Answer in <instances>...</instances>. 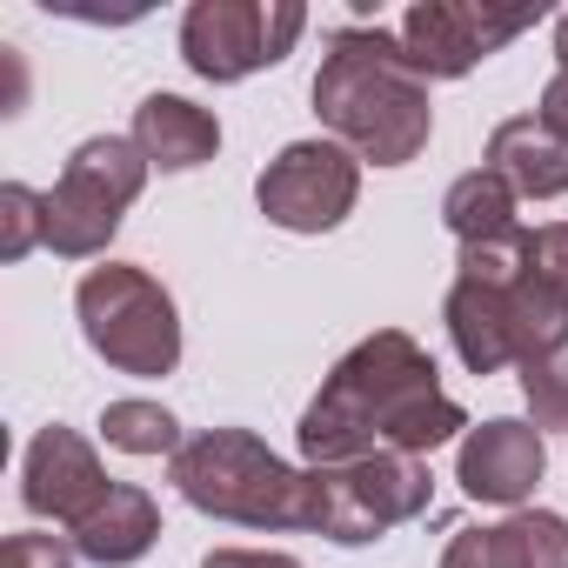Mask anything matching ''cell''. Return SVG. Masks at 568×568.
Returning <instances> with one entry per match:
<instances>
[{"label":"cell","mask_w":568,"mask_h":568,"mask_svg":"<svg viewBox=\"0 0 568 568\" xmlns=\"http://www.w3.org/2000/svg\"><path fill=\"white\" fill-rule=\"evenodd\" d=\"M468 428L475 422L442 388L435 355L402 328H375L335 362L322 395L302 408L295 442L308 468H342L362 455H435L442 442H462Z\"/></svg>","instance_id":"6da1fadb"},{"label":"cell","mask_w":568,"mask_h":568,"mask_svg":"<svg viewBox=\"0 0 568 568\" xmlns=\"http://www.w3.org/2000/svg\"><path fill=\"white\" fill-rule=\"evenodd\" d=\"M308 94H315L322 128L355 161H375V168H408L428 148V134H435L428 81L415 74L402 34H388L382 21L335 28Z\"/></svg>","instance_id":"7a4b0ae2"},{"label":"cell","mask_w":568,"mask_h":568,"mask_svg":"<svg viewBox=\"0 0 568 568\" xmlns=\"http://www.w3.org/2000/svg\"><path fill=\"white\" fill-rule=\"evenodd\" d=\"M168 481L187 508L234 521V528H308L322 521V468L281 462L247 428H201L168 462Z\"/></svg>","instance_id":"3957f363"},{"label":"cell","mask_w":568,"mask_h":568,"mask_svg":"<svg viewBox=\"0 0 568 568\" xmlns=\"http://www.w3.org/2000/svg\"><path fill=\"white\" fill-rule=\"evenodd\" d=\"M74 315L88 348L121 375H174L181 368V315L174 295L134 261L88 267L74 288Z\"/></svg>","instance_id":"277c9868"},{"label":"cell","mask_w":568,"mask_h":568,"mask_svg":"<svg viewBox=\"0 0 568 568\" xmlns=\"http://www.w3.org/2000/svg\"><path fill=\"white\" fill-rule=\"evenodd\" d=\"M148 154L128 134H94L68 154L61 181L48 187V247L61 261H94L121 234V214L148 187Z\"/></svg>","instance_id":"5b68a950"},{"label":"cell","mask_w":568,"mask_h":568,"mask_svg":"<svg viewBox=\"0 0 568 568\" xmlns=\"http://www.w3.org/2000/svg\"><path fill=\"white\" fill-rule=\"evenodd\" d=\"M302 28H308L302 0H194L181 14V61L201 81L234 88L261 68L288 61Z\"/></svg>","instance_id":"8992f818"},{"label":"cell","mask_w":568,"mask_h":568,"mask_svg":"<svg viewBox=\"0 0 568 568\" xmlns=\"http://www.w3.org/2000/svg\"><path fill=\"white\" fill-rule=\"evenodd\" d=\"M428 501H435L428 455H362V462L322 468V521H315V535H328L335 548H368L388 528L428 515Z\"/></svg>","instance_id":"52a82bcc"},{"label":"cell","mask_w":568,"mask_h":568,"mask_svg":"<svg viewBox=\"0 0 568 568\" xmlns=\"http://www.w3.org/2000/svg\"><path fill=\"white\" fill-rule=\"evenodd\" d=\"M362 201V161L342 141H288L254 174V207L281 234H328Z\"/></svg>","instance_id":"ba28073f"},{"label":"cell","mask_w":568,"mask_h":568,"mask_svg":"<svg viewBox=\"0 0 568 568\" xmlns=\"http://www.w3.org/2000/svg\"><path fill=\"white\" fill-rule=\"evenodd\" d=\"M535 28V8H468V0H422L402 14V48L422 81H462L488 54H501L515 34Z\"/></svg>","instance_id":"9c48e42d"},{"label":"cell","mask_w":568,"mask_h":568,"mask_svg":"<svg viewBox=\"0 0 568 568\" xmlns=\"http://www.w3.org/2000/svg\"><path fill=\"white\" fill-rule=\"evenodd\" d=\"M108 468H101V455H94V442L88 435H74V428H41L34 442H28V462H21V501H28V515H41V521H61L68 535L108 501Z\"/></svg>","instance_id":"30bf717a"},{"label":"cell","mask_w":568,"mask_h":568,"mask_svg":"<svg viewBox=\"0 0 568 568\" xmlns=\"http://www.w3.org/2000/svg\"><path fill=\"white\" fill-rule=\"evenodd\" d=\"M541 468H548V442H541L535 422H515V415H495V422L468 428L462 448H455L462 495L468 501H488V508H521L535 495Z\"/></svg>","instance_id":"8fae6325"},{"label":"cell","mask_w":568,"mask_h":568,"mask_svg":"<svg viewBox=\"0 0 568 568\" xmlns=\"http://www.w3.org/2000/svg\"><path fill=\"white\" fill-rule=\"evenodd\" d=\"M442 568H568V515L515 508L488 528H462Z\"/></svg>","instance_id":"7c38bea8"},{"label":"cell","mask_w":568,"mask_h":568,"mask_svg":"<svg viewBox=\"0 0 568 568\" xmlns=\"http://www.w3.org/2000/svg\"><path fill=\"white\" fill-rule=\"evenodd\" d=\"M508 288L515 281H475V274H455V288L442 302V322H448V342L462 355L468 375H501L515 368V315H508Z\"/></svg>","instance_id":"4fadbf2b"},{"label":"cell","mask_w":568,"mask_h":568,"mask_svg":"<svg viewBox=\"0 0 568 568\" xmlns=\"http://www.w3.org/2000/svg\"><path fill=\"white\" fill-rule=\"evenodd\" d=\"M128 141L148 154V168H161V174H194V168H207V161L221 154V121H214L207 108H194L187 94H148V101L134 108Z\"/></svg>","instance_id":"5bb4252c"},{"label":"cell","mask_w":568,"mask_h":568,"mask_svg":"<svg viewBox=\"0 0 568 568\" xmlns=\"http://www.w3.org/2000/svg\"><path fill=\"white\" fill-rule=\"evenodd\" d=\"M481 168H495L515 187V201H555V194H568V141L541 114L501 121L488 134V161Z\"/></svg>","instance_id":"9a60e30c"},{"label":"cell","mask_w":568,"mask_h":568,"mask_svg":"<svg viewBox=\"0 0 568 568\" xmlns=\"http://www.w3.org/2000/svg\"><path fill=\"white\" fill-rule=\"evenodd\" d=\"M74 541V555L81 561H94V568H134L154 541H161V508H154V495L148 488H134V481H114L108 488V501L68 535Z\"/></svg>","instance_id":"2e32d148"},{"label":"cell","mask_w":568,"mask_h":568,"mask_svg":"<svg viewBox=\"0 0 568 568\" xmlns=\"http://www.w3.org/2000/svg\"><path fill=\"white\" fill-rule=\"evenodd\" d=\"M515 187L495 174V168H468L462 181H448V194H442V221H448V234L462 241V247H481V241H508V234H521V221H515Z\"/></svg>","instance_id":"e0dca14e"},{"label":"cell","mask_w":568,"mask_h":568,"mask_svg":"<svg viewBox=\"0 0 568 568\" xmlns=\"http://www.w3.org/2000/svg\"><path fill=\"white\" fill-rule=\"evenodd\" d=\"M101 435L121 455H168V462L181 455V422L161 402H108L101 408Z\"/></svg>","instance_id":"ac0fdd59"},{"label":"cell","mask_w":568,"mask_h":568,"mask_svg":"<svg viewBox=\"0 0 568 568\" xmlns=\"http://www.w3.org/2000/svg\"><path fill=\"white\" fill-rule=\"evenodd\" d=\"M48 247V194H34L28 181L0 187V261H21Z\"/></svg>","instance_id":"d6986e66"},{"label":"cell","mask_w":568,"mask_h":568,"mask_svg":"<svg viewBox=\"0 0 568 568\" xmlns=\"http://www.w3.org/2000/svg\"><path fill=\"white\" fill-rule=\"evenodd\" d=\"M521 402L535 415L541 435H568V355H548V362H521Z\"/></svg>","instance_id":"ffe728a7"},{"label":"cell","mask_w":568,"mask_h":568,"mask_svg":"<svg viewBox=\"0 0 568 568\" xmlns=\"http://www.w3.org/2000/svg\"><path fill=\"white\" fill-rule=\"evenodd\" d=\"M528 274L548 281V288L568 295V221H548V227H528Z\"/></svg>","instance_id":"44dd1931"},{"label":"cell","mask_w":568,"mask_h":568,"mask_svg":"<svg viewBox=\"0 0 568 568\" xmlns=\"http://www.w3.org/2000/svg\"><path fill=\"white\" fill-rule=\"evenodd\" d=\"M0 568H74V541L61 535H8V548H0Z\"/></svg>","instance_id":"7402d4cb"},{"label":"cell","mask_w":568,"mask_h":568,"mask_svg":"<svg viewBox=\"0 0 568 568\" xmlns=\"http://www.w3.org/2000/svg\"><path fill=\"white\" fill-rule=\"evenodd\" d=\"M201 568H302V561L281 555V548H214Z\"/></svg>","instance_id":"603a6c76"},{"label":"cell","mask_w":568,"mask_h":568,"mask_svg":"<svg viewBox=\"0 0 568 568\" xmlns=\"http://www.w3.org/2000/svg\"><path fill=\"white\" fill-rule=\"evenodd\" d=\"M535 114L568 141V68H555V74H548V88H541V108H535Z\"/></svg>","instance_id":"cb8c5ba5"},{"label":"cell","mask_w":568,"mask_h":568,"mask_svg":"<svg viewBox=\"0 0 568 568\" xmlns=\"http://www.w3.org/2000/svg\"><path fill=\"white\" fill-rule=\"evenodd\" d=\"M555 54H561V68H568V14L555 21Z\"/></svg>","instance_id":"d4e9b609"}]
</instances>
